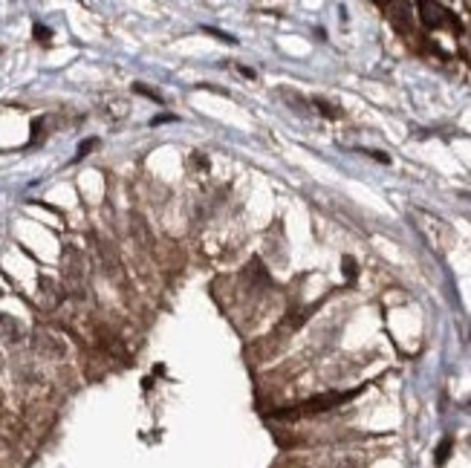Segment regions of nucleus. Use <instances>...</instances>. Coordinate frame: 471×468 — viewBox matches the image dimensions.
Segmentation results:
<instances>
[{"label": "nucleus", "instance_id": "f8f14e48", "mask_svg": "<svg viewBox=\"0 0 471 468\" xmlns=\"http://www.w3.org/2000/svg\"><path fill=\"white\" fill-rule=\"evenodd\" d=\"M344 275L353 281L355 278V261H353V257H344Z\"/></svg>", "mask_w": 471, "mask_h": 468}, {"label": "nucleus", "instance_id": "39448f33", "mask_svg": "<svg viewBox=\"0 0 471 468\" xmlns=\"http://www.w3.org/2000/svg\"><path fill=\"white\" fill-rule=\"evenodd\" d=\"M0 338H6V341L18 344L24 338V327L18 324V321H12L9 315H0Z\"/></svg>", "mask_w": 471, "mask_h": 468}, {"label": "nucleus", "instance_id": "6e6552de", "mask_svg": "<svg viewBox=\"0 0 471 468\" xmlns=\"http://www.w3.org/2000/svg\"><path fill=\"white\" fill-rule=\"evenodd\" d=\"M313 104H315V107H318V113H324L327 119H338V116H341V110H338L335 104H330V102H324V99H315Z\"/></svg>", "mask_w": 471, "mask_h": 468}, {"label": "nucleus", "instance_id": "423d86ee", "mask_svg": "<svg viewBox=\"0 0 471 468\" xmlns=\"http://www.w3.org/2000/svg\"><path fill=\"white\" fill-rule=\"evenodd\" d=\"M41 289H44V292H41V295H44V306H46V310H53V306L58 303V298H61V295H58V286H55L50 278H44V281H41Z\"/></svg>", "mask_w": 471, "mask_h": 468}, {"label": "nucleus", "instance_id": "f03ea898", "mask_svg": "<svg viewBox=\"0 0 471 468\" xmlns=\"http://www.w3.org/2000/svg\"><path fill=\"white\" fill-rule=\"evenodd\" d=\"M64 278H67V286L75 298H84L87 295V278H84V261L75 249H67L64 254Z\"/></svg>", "mask_w": 471, "mask_h": 468}, {"label": "nucleus", "instance_id": "9b49d317", "mask_svg": "<svg viewBox=\"0 0 471 468\" xmlns=\"http://www.w3.org/2000/svg\"><path fill=\"white\" fill-rule=\"evenodd\" d=\"M448 451H451V440H445L440 448H436V462H445V457H448Z\"/></svg>", "mask_w": 471, "mask_h": 468}, {"label": "nucleus", "instance_id": "7ed1b4c3", "mask_svg": "<svg viewBox=\"0 0 471 468\" xmlns=\"http://www.w3.org/2000/svg\"><path fill=\"white\" fill-rule=\"evenodd\" d=\"M419 18H422V24H425L428 29H440V26H451L454 32H460V24H457V18L445 9V6H440V3H419Z\"/></svg>", "mask_w": 471, "mask_h": 468}, {"label": "nucleus", "instance_id": "1a4fd4ad", "mask_svg": "<svg viewBox=\"0 0 471 468\" xmlns=\"http://www.w3.org/2000/svg\"><path fill=\"white\" fill-rule=\"evenodd\" d=\"M93 148H99V139H87V142H81L78 144V153H75V159H84Z\"/></svg>", "mask_w": 471, "mask_h": 468}, {"label": "nucleus", "instance_id": "9d476101", "mask_svg": "<svg viewBox=\"0 0 471 468\" xmlns=\"http://www.w3.org/2000/svg\"><path fill=\"white\" fill-rule=\"evenodd\" d=\"M133 90H136V93H142V95H148V99H154V102H162V95H159L156 90H151V87H145V84H136Z\"/></svg>", "mask_w": 471, "mask_h": 468}, {"label": "nucleus", "instance_id": "f257e3e1", "mask_svg": "<svg viewBox=\"0 0 471 468\" xmlns=\"http://www.w3.org/2000/svg\"><path fill=\"white\" fill-rule=\"evenodd\" d=\"M350 396H355V391H353V393H324V396H313V399H306V402H301V405L289 408V411H275L272 416L289 419V416H310V413H324V411H330V408H338L341 402H347Z\"/></svg>", "mask_w": 471, "mask_h": 468}, {"label": "nucleus", "instance_id": "0eeeda50", "mask_svg": "<svg viewBox=\"0 0 471 468\" xmlns=\"http://www.w3.org/2000/svg\"><path fill=\"white\" fill-rule=\"evenodd\" d=\"M107 104H110V107H107V113H110L113 119H122V116H127V102H124V99H110Z\"/></svg>", "mask_w": 471, "mask_h": 468}, {"label": "nucleus", "instance_id": "20e7f679", "mask_svg": "<svg viewBox=\"0 0 471 468\" xmlns=\"http://www.w3.org/2000/svg\"><path fill=\"white\" fill-rule=\"evenodd\" d=\"M362 457L355 454H330L327 460H321L318 468H362Z\"/></svg>", "mask_w": 471, "mask_h": 468}]
</instances>
